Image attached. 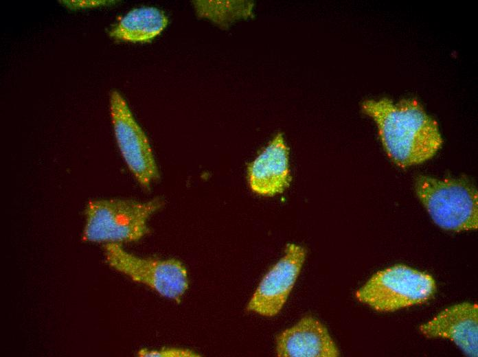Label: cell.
<instances>
[{
	"mask_svg": "<svg viewBox=\"0 0 478 357\" xmlns=\"http://www.w3.org/2000/svg\"><path fill=\"white\" fill-rule=\"evenodd\" d=\"M432 276L405 265L378 271L356 292V299L378 312H392L421 304L433 297Z\"/></svg>",
	"mask_w": 478,
	"mask_h": 357,
	"instance_id": "obj_4",
	"label": "cell"
},
{
	"mask_svg": "<svg viewBox=\"0 0 478 357\" xmlns=\"http://www.w3.org/2000/svg\"><path fill=\"white\" fill-rule=\"evenodd\" d=\"M251 190L262 196L283 193L290 185L289 148L283 134L277 133L247 168Z\"/></svg>",
	"mask_w": 478,
	"mask_h": 357,
	"instance_id": "obj_8",
	"label": "cell"
},
{
	"mask_svg": "<svg viewBox=\"0 0 478 357\" xmlns=\"http://www.w3.org/2000/svg\"><path fill=\"white\" fill-rule=\"evenodd\" d=\"M142 357H196L198 354L193 350L179 347H163L157 349H141L137 352Z\"/></svg>",
	"mask_w": 478,
	"mask_h": 357,
	"instance_id": "obj_13",
	"label": "cell"
},
{
	"mask_svg": "<svg viewBox=\"0 0 478 357\" xmlns=\"http://www.w3.org/2000/svg\"><path fill=\"white\" fill-rule=\"evenodd\" d=\"M104 251L109 266L162 297L179 303L188 288L187 272L179 260L141 257L118 243L105 244Z\"/></svg>",
	"mask_w": 478,
	"mask_h": 357,
	"instance_id": "obj_5",
	"label": "cell"
},
{
	"mask_svg": "<svg viewBox=\"0 0 478 357\" xmlns=\"http://www.w3.org/2000/svg\"><path fill=\"white\" fill-rule=\"evenodd\" d=\"M110 114L116 142L128 170L137 183L149 189L159 177L149 140L117 91L109 99Z\"/></svg>",
	"mask_w": 478,
	"mask_h": 357,
	"instance_id": "obj_6",
	"label": "cell"
},
{
	"mask_svg": "<svg viewBox=\"0 0 478 357\" xmlns=\"http://www.w3.org/2000/svg\"><path fill=\"white\" fill-rule=\"evenodd\" d=\"M275 352L280 357L339 356V349L326 327L311 316L303 317L277 336Z\"/></svg>",
	"mask_w": 478,
	"mask_h": 357,
	"instance_id": "obj_10",
	"label": "cell"
},
{
	"mask_svg": "<svg viewBox=\"0 0 478 357\" xmlns=\"http://www.w3.org/2000/svg\"><path fill=\"white\" fill-rule=\"evenodd\" d=\"M164 201L104 198L89 201L84 210L82 240L87 242L118 243L139 240L149 233L148 222Z\"/></svg>",
	"mask_w": 478,
	"mask_h": 357,
	"instance_id": "obj_2",
	"label": "cell"
},
{
	"mask_svg": "<svg viewBox=\"0 0 478 357\" xmlns=\"http://www.w3.org/2000/svg\"><path fill=\"white\" fill-rule=\"evenodd\" d=\"M194 8L200 18L207 19L222 27L239 19L253 16L254 3L249 1H195Z\"/></svg>",
	"mask_w": 478,
	"mask_h": 357,
	"instance_id": "obj_12",
	"label": "cell"
},
{
	"mask_svg": "<svg viewBox=\"0 0 478 357\" xmlns=\"http://www.w3.org/2000/svg\"><path fill=\"white\" fill-rule=\"evenodd\" d=\"M306 255L304 247L290 243L283 256L262 277L247 310L264 316L277 314L299 276Z\"/></svg>",
	"mask_w": 478,
	"mask_h": 357,
	"instance_id": "obj_7",
	"label": "cell"
},
{
	"mask_svg": "<svg viewBox=\"0 0 478 357\" xmlns=\"http://www.w3.org/2000/svg\"><path fill=\"white\" fill-rule=\"evenodd\" d=\"M67 2L68 3L67 4L68 5V7L69 6V7H71L72 8H87L88 6L93 7L95 5H102V4H105L106 3H104V2H106V1H89V3H87L88 1H83L84 3H82V1H78V3H76V1H67Z\"/></svg>",
	"mask_w": 478,
	"mask_h": 357,
	"instance_id": "obj_14",
	"label": "cell"
},
{
	"mask_svg": "<svg viewBox=\"0 0 478 357\" xmlns=\"http://www.w3.org/2000/svg\"><path fill=\"white\" fill-rule=\"evenodd\" d=\"M168 19L164 12L155 7L134 8L124 15L109 30L116 41L148 43L166 27Z\"/></svg>",
	"mask_w": 478,
	"mask_h": 357,
	"instance_id": "obj_11",
	"label": "cell"
},
{
	"mask_svg": "<svg viewBox=\"0 0 478 357\" xmlns=\"http://www.w3.org/2000/svg\"><path fill=\"white\" fill-rule=\"evenodd\" d=\"M361 108L376 122L387 154L400 168L430 159L442 146L437 122L416 100H367Z\"/></svg>",
	"mask_w": 478,
	"mask_h": 357,
	"instance_id": "obj_1",
	"label": "cell"
},
{
	"mask_svg": "<svg viewBox=\"0 0 478 357\" xmlns=\"http://www.w3.org/2000/svg\"><path fill=\"white\" fill-rule=\"evenodd\" d=\"M414 188L433 222L441 228L457 232L478 228L477 191L468 182L420 175Z\"/></svg>",
	"mask_w": 478,
	"mask_h": 357,
	"instance_id": "obj_3",
	"label": "cell"
},
{
	"mask_svg": "<svg viewBox=\"0 0 478 357\" xmlns=\"http://www.w3.org/2000/svg\"><path fill=\"white\" fill-rule=\"evenodd\" d=\"M427 338L452 341L468 356H478V306L463 302L450 306L420 326Z\"/></svg>",
	"mask_w": 478,
	"mask_h": 357,
	"instance_id": "obj_9",
	"label": "cell"
}]
</instances>
